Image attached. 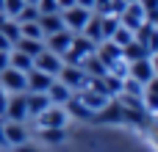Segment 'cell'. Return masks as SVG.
<instances>
[{
	"instance_id": "cb8c5ba5",
	"label": "cell",
	"mask_w": 158,
	"mask_h": 152,
	"mask_svg": "<svg viewBox=\"0 0 158 152\" xmlns=\"http://www.w3.org/2000/svg\"><path fill=\"white\" fill-rule=\"evenodd\" d=\"M0 33H3L11 44H17V39H19V22H17V19L3 17V19H0Z\"/></svg>"
},
{
	"instance_id": "9a60e30c",
	"label": "cell",
	"mask_w": 158,
	"mask_h": 152,
	"mask_svg": "<svg viewBox=\"0 0 158 152\" xmlns=\"http://www.w3.org/2000/svg\"><path fill=\"white\" fill-rule=\"evenodd\" d=\"M69 42H72V30H58V33H50V36H44V47L50 50V53H64L67 47H69Z\"/></svg>"
},
{
	"instance_id": "277c9868",
	"label": "cell",
	"mask_w": 158,
	"mask_h": 152,
	"mask_svg": "<svg viewBox=\"0 0 158 152\" xmlns=\"http://www.w3.org/2000/svg\"><path fill=\"white\" fill-rule=\"evenodd\" d=\"M36 119V127H67V119L69 114L64 111V105H47Z\"/></svg>"
},
{
	"instance_id": "ffe728a7",
	"label": "cell",
	"mask_w": 158,
	"mask_h": 152,
	"mask_svg": "<svg viewBox=\"0 0 158 152\" xmlns=\"http://www.w3.org/2000/svg\"><path fill=\"white\" fill-rule=\"evenodd\" d=\"M14 50H19V53H25V55H39L42 50H44V42L42 39H25V36H19L17 39V44H14Z\"/></svg>"
},
{
	"instance_id": "e575fe53",
	"label": "cell",
	"mask_w": 158,
	"mask_h": 152,
	"mask_svg": "<svg viewBox=\"0 0 158 152\" xmlns=\"http://www.w3.org/2000/svg\"><path fill=\"white\" fill-rule=\"evenodd\" d=\"M3 111H6V91L0 89V116H3Z\"/></svg>"
},
{
	"instance_id": "8992f818",
	"label": "cell",
	"mask_w": 158,
	"mask_h": 152,
	"mask_svg": "<svg viewBox=\"0 0 158 152\" xmlns=\"http://www.w3.org/2000/svg\"><path fill=\"white\" fill-rule=\"evenodd\" d=\"M61 55L58 53H50L47 47L39 53V55H33V69H39V72H44V75H58V69H61Z\"/></svg>"
},
{
	"instance_id": "4316f807",
	"label": "cell",
	"mask_w": 158,
	"mask_h": 152,
	"mask_svg": "<svg viewBox=\"0 0 158 152\" xmlns=\"http://www.w3.org/2000/svg\"><path fill=\"white\" fill-rule=\"evenodd\" d=\"M25 6V0H3V17H8V19H14L17 14H19V8Z\"/></svg>"
},
{
	"instance_id": "7402d4cb",
	"label": "cell",
	"mask_w": 158,
	"mask_h": 152,
	"mask_svg": "<svg viewBox=\"0 0 158 152\" xmlns=\"http://www.w3.org/2000/svg\"><path fill=\"white\" fill-rule=\"evenodd\" d=\"M39 138L47 144H64L67 141V130L64 127H39Z\"/></svg>"
},
{
	"instance_id": "4dcf8cb0",
	"label": "cell",
	"mask_w": 158,
	"mask_h": 152,
	"mask_svg": "<svg viewBox=\"0 0 158 152\" xmlns=\"http://www.w3.org/2000/svg\"><path fill=\"white\" fill-rule=\"evenodd\" d=\"M58 3V11H64V8H69V6H75V0H56Z\"/></svg>"
},
{
	"instance_id": "603a6c76",
	"label": "cell",
	"mask_w": 158,
	"mask_h": 152,
	"mask_svg": "<svg viewBox=\"0 0 158 152\" xmlns=\"http://www.w3.org/2000/svg\"><path fill=\"white\" fill-rule=\"evenodd\" d=\"M8 66H14V69H19V72H28V69L33 66V58L25 55V53H19V50H11V53H8Z\"/></svg>"
},
{
	"instance_id": "d6a6232c",
	"label": "cell",
	"mask_w": 158,
	"mask_h": 152,
	"mask_svg": "<svg viewBox=\"0 0 158 152\" xmlns=\"http://www.w3.org/2000/svg\"><path fill=\"white\" fill-rule=\"evenodd\" d=\"M75 6H83V8H94V0H75Z\"/></svg>"
},
{
	"instance_id": "9c48e42d",
	"label": "cell",
	"mask_w": 158,
	"mask_h": 152,
	"mask_svg": "<svg viewBox=\"0 0 158 152\" xmlns=\"http://www.w3.org/2000/svg\"><path fill=\"white\" fill-rule=\"evenodd\" d=\"M144 19H147V14H144V8H142V3H139V0H136V3H128V6H125V11L119 14V25H122V28H128V30H136Z\"/></svg>"
},
{
	"instance_id": "6da1fadb",
	"label": "cell",
	"mask_w": 158,
	"mask_h": 152,
	"mask_svg": "<svg viewBox=\"0 0 158 152\" xmlns=\"http://www.w3.org/2000/svg\"><path fill=\"white\" fill-rule=\"evenodd\" d=\"M56 80H61V83H64V86H69L72 91H81V89H86L89 75H86L81 66H75V64H61V69H58Z\"/></svg>"
},
{
	"instance_id": "ac0fdd59",
	"label": "cell",
	"mask_w": 158,
	"mask_h": 152,
	"mask_svg": "<svg viewBox=\"0 0 158 152\" xmlns=\"http://www.w3.org/2000/svg\"><path fill=\"white\" fill-rule=\"evenodd\" d=\"M39 28H42V33H44V36L64 30V19H61V11H58V14H39Z\"/></svg>"
},
{
	"instance_id": "30bf717a",
	"label": "cell",
	"mask_w": 158,
	"mask_h": 152,
	"mask_svg": "<svg viewBox=\"0 0 158 152\" xmlns=\"http://www.w3.org/2000/svg\"><path fill=\"white\" fill-rule=\"evenodd\" d=\"M56 78L53 75H44V72H39V69H28L25 72V91H33V94H44L47 91V86L53 83Z\"/></svg>"
},
{
	"instance_id": "836d02e7",
	"label": "cell",
	"mask_w": 158,
	"mask_h": 152,
	"mask_svg": "<svg viewBox=\"0 0 158 152\" xmlns=\"http://www.w3.org/2000/svg\"><path fill=\"white\" fill-rule=\"evenodd\" d=\"M8 66V53H0V69Z\"/></svg>"
},
{
	"instance_id": "44dd1931",
	"label": "cell",
	"mask_w": 158,
	"mask_h": 152,
	"mask_svg": "<svg viewBox=\"0 0 158 152\" xmlns=\"http://www.w3.org/2000/svg\"><path fill=\"white\" fill-rule=\"evenodd\" d=\"M81 69H83V72H86L89 78H103V75L108 72V69H106V64H103V61H100V58H97L94 53H92L89 58H83V64H81Z\"/></svg>"
},
{
	"instance_id": "d4e9b609",
	"label": "cell",
	"mask_w": 158,
	"mask_h": 152,
	"mask_svg": "<svg viewBox=\"0 0 158 152\" xmlns=\"http://www.w3.org/2000/svg\"><path fill=\"white\" fill-rule=\"evenodd\" d=\"M19 36H25V39H42V42H44V33H42V28H39V19H33V22H19Z\"/></svg>"
},
{
	"instance_id": "ba28073f",
	"label": "cell",
	"mask_w": 158,
	"mask_h": 152,
	"mask_svg": "<svg viewBox=\"0 0 158 152\" xmlns=\"http://www.w3.org/2000/svg\"><path fill=\"white\" fill-rule=\"evenodd\" d=\"M0 89H3V91H8V94L25 91V72L14 69V66L0 69Z\"/></svg>"
},
{
	"instance_id": "83f0119b",
	"label": "cell",
	"mask_w": 158,
	"mask_h": 152,
	"mask_svg": "<svg viewBox=\"0 0 158 152\" xmlns=\"http://www.w3.org/2000/svg\"><path fill=\"white\" fill-rule=\"evenodd\" d=\"M39 14H58V3L56 0H36Z\"/></svg>"
},
{
	"instance_id": "484cf974",
	"label": "cell",
	"mask_w": 158,
	"mask_h": 152,
	"mask_svg": "<svg viewBox=\"0 0 158 152\" xmlns=\"http://www.w3.org/2000/svg\"><path fill=\"white\" fill-rule=\"evenodd\" d=\"M111 42H114L117 47H125L128 42H133V30H128V28H122V25H119V28L111 33Z\"/></svg>"
},
{
	"instance_id": "7a4b0ae2",
	"label": "cell",
	"mask_w": 158,
	"mask_h": 152,
	"mask_svg": "<svg viewBox=\"0 0 158 152\" xmlns=\"http://www.w3.org/2000/svg\"><path fill=\"white\" fill-rule=\"evenodd\" d=\"M92 17V8H83V6H69L61 11V19H64V28L72 30V33H81L86 19Z\"/></svg>"
},
{
	"instance_id": "f1b7e54d",
	"label": "cell",
	"mask_w": 158,
	"mask_h": 152,
	"mask_svg": "<svg viewBox=\"0 0 158 152\" xmlns=\"http://www.w3.org/2000/svg\"><path fill=\"white\" fill-rule=\"evenodd\" d=\"M11 50H14V44H11L3 33H0V53H11Z\"/></svg>"
},
{
	"instance_id": "2e32d148",
	"label": "cell",
	"mask_w": 158,
	"mask_h": 152,
	"mask_svg": "<svg viewBox=\"0 0 158 152\" xmlns=\"http://www.w3.org/2000/svg\"><path fill=\"white\" fill-rule=\"evenodd\" d=\"M47 105H50L47 94H33V91H25V108H28V119L39 116V114H42Z\"/></svg>"
},
{
	"instance_id": "d6986e66",
	"label": "cell",
	"mask_w": 158,
	"mask_h": 152,
	"mask_svg": "<svg viewBox=\"0 0 158 152\" xmlns=\"http://www.w3.org/2000/svg\"><path fill=\"white\" fill-rule=\"evenodd\" d=\"M122 58L131 64V61H139V58H153V53H150L144 44H139V42L133 39V42H128V44L122 47Z\"/></svg>"
},
{
	"instance_id": "7c38bea8",
	"label": "cell",
	"mask_w": 158,
	"mask_h": 152,
	"mask_svg": "<svg viewBox=\"0 0 158 152\" xmlns=\"http://www.w3.org/2000/svg\"><path fill=\"white\" fill-rule=\"evenodd\" d=\"M94 55H97V58L106 64V69H108L111 64H117V61L122 58V47H117L111 39H103V42L94 47Z\"/></svg>"
},
{
	"instance_id": "1f68e13d",
	"label": "cell",
	"mask_w": 158,
	"mask_h": 152,
	"mask_svg": "<svg viewBox=\"0 0 158 152\" xmlns=\"http://www.w3.org/2000/svg\"><path fill=\"white\" fill-rule=\"evenodd\" d=\"M17 152H39L36 147H31V144H22V147H14Z\"/></svg>"
},
{
	"instance_id": "e0dca14e",
	"label": "cell",
	"mask_w": 158,
	"mask_h": 152,
	"mask_svg": "<svg viewBox=\"0 0 158 152\" xmlns=\"http://www.w3.org/2000/svg\"><path fill=\"white\" fill-rule=\"evenodd\" d=\"M81 33H83L89 42H94V44L103 42V25H100V14H97V11H92V17L86 19V25H83Z\"/></svg>"
},
{
	"instance_id": "5bb4252c",
	"label": "cell",
	"mask_w": 158,
	"mask_h": 152,
	"mask_svg": "<svg viewBox=\"0 0 158 152\" xmlns=\"http://www.w3.org/2000/svg\"><path fill=\"white\" fill-rule=\"evenodd\" d=\"M75 97H78V100H81V102L89 108V114L100 111V108H103V105L111 100V97H106V94H97V91H92V89H81V91H75ZM89 119H92V116H89Z\"/></svg>"
},
{
	"instance_id": "8d00e7d4",
	"label": "cell",
	"mask_w": 158,
	"mask_h": 152,
	"mask_svg": "<svg viewBox=\"0 0 158 152\" xmlns=\"http://www.w3.org/2000/svg\"><path fill=\"white\" fill-rule=\"evenodd\" d=\"M0 14H3V0H0Z\"/></svg>"
},
{
	"instance_id": "74e56055",
	"label": "cell",
	"mask_w": 158,
	"mask_h": 152,
	"mask_svg": "<svg viewBox=\"0 0 158 152\" xmlns=\"http://www.w3.org/2000/svg\"><path fill=\"white\" fill-rule=\"evenodd\" d=\"M125 3H136V0H125Z\"/></svg>"
},
{
	"instance_id": "8fae6325",
	"label": "cell",
	"mask_w": 158,
	"mask_h": 152,
	"mask_svg": "<svg viewBox=\"0 0 158 152\" xmlns=\"http://www.w3.org/2000/svg\"><path fill=\"white\" fill-rule=\"evenodd\" d=\"M89 122H97V125H106V122H122V105L117 102V97L108 100L100 111H94Z\"/></svg>"
},
{
	"instance_id": "52a82bcc",
	"label": "cell",
	"mask_w": 158,
	"mask_h": 152,
	"mask_svg": "<svg viewBox=\"0 0 158 152\" xmlns=\"http://www.w3.org/2000/svg\"><path fill=\"white\" fill-rule=\"evenodd\" d=\"M3 138H6V147H22L28 144V127L25 122H3Z\"/></svg>"
},
{
	"instance_id": "f546056e",
	"label": "cell",
	"mask_w": 158,
	"mask_h": 152,
	"mask_svg": "<svg viewBox=\"0 0 158 152\" xmlns=\"http://www.w3.org/2000/svg\"><path fill=\"white\" fill-rule=\"evenodd\" d=\"M108 3H111V0H94V8H92V11H97V14H106Z\"/></svg>"
},
{
	"instance_id": "4fadbf2b",
	"label": "cell",
	"mask_w": 158,
	"mask_h": 152,
	"mask_svg": "<svg viewBox=\"0 0 158 152\" xmlns=\"http://www.w3.org/2000/svg\"><path fill=\"white\" fill-rule=\"evenodd\" d=\"M44 94H47L50 105H67V102H69V97H72L75 91H72L69 86H64L61 80H53V83L47 86V91H44Z\"/></svg>"
},
{
	"instance_id": "5b68a950",
	"label": "cell",
	"mask_w": 158,
	"mask_h": 152,
	"mask_svg": "<svg viewBox=\"0 0 158 152\" xmlns=\"http://www.w3.org/2000/svg\"><path fill=\"white\" fill-rule=\"evenodd\" d=\"M6 122H25L28 119V108H25V91H17L11 97H6V111H3Z\"/></svg>"
},
{
	"instance_id": "3957f363",
	"label": "cell",
	"mask_w": 158,
	"mask_h": 152,
	"mask_svg": "<svg viewBox=\"0 0 158 152\" xmlns=\"http://www.w3.org/2000/svg\"><path fill=\"white\" fill-rule=\"evenodd\" d=\"M128 75H131L133 80H139L142 86L156 83V61H153V58H139V61H131V64H128Z\"/></svg>"
},
{
	"instance_id": "d590c367",
	"label": "cell",
	"mask_w": 158,
	"mask_h": 152,
	"mask_svg": "<svg viewBox=\"0 0 158 152\" xmlns=\"http://www.w3.org/2000/svg\"><path fill=\"white\" fill-rule=\"evenodd\" d=\"M6 147V138H3V119H0V150Z\"/></svg>"
}]
</instances>
